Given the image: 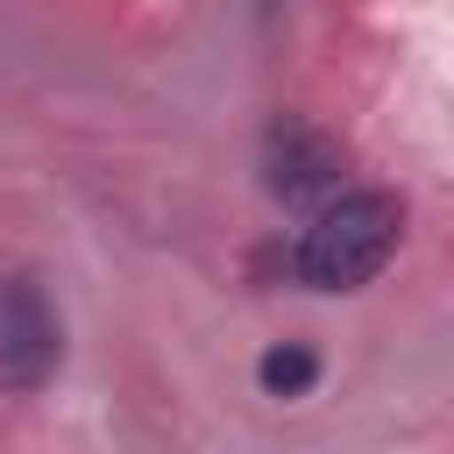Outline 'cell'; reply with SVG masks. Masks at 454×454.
I'll return each mask as SVG.
<instances>
[{"instance_id":"2","label":"cell","mask_w":454,"mask_h":454,"mask_svg":"<svg viewBox=\"0 0 454 454\" xmlns=\"http://www.w3.org/2000/svg\"><path fill=\"white\" fill-rule=\"evenodd\" d=\"M64 362V326L43 298L35 277H7L0 284V383L7 390H43Z\"/></svg>"},{"instance_id":"3","label":"cell","mask_w":454,"mask_h":454,"mask_svg":"<svg viewBox=\"0 0 454 454\" xmlns=\"http://www.w3.org/2000/svg\"><path fill=\"white\" fill-rule=\"evenodd\" d=\"M262 170H270V192L277 199H333L340 192V149L319 128H305V121H277L270 128Z\"/></svg>"},{"instance_id":"1","label":"cell","mask_w":454,"mask_h":454,"mask_svg":"<svg viewBox=\"0 0 454 454\" xmlns=\"http://www.w3.org/2000/svg\"><path fill=\"white\" fill-rule=\"evenodd\" d=\"M397 241H404V199L397 192H340L298 234L291 270L312 291H355L397 255Z\"/></svg>"},{"instance_id":"4","label":"cell","mask_w":454,"mask_h":454,"mask_svg":"<svg viewBox=\"0 0 454 454\" xmlns=\"http://www.w3.org/2000/svg\"><path fill=\"white\" fill-rule=\"evenodd\" d=\"M255 376H262L270 397H298V390H312L319 362H312V348H270V355L255 362Z\"/></svg>"}]
</instances>
